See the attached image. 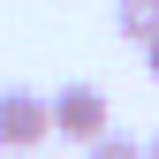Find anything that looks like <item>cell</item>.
<instances>
[{"instance_id": "obj_1", "label": "cell", "mask_w": 159, "mask_h": 159, "mask_svg": "<svg viewBox=\"0 0 159 159\" xmlns=\"http://www.w3.org/2000/svg\"><path fill=\"white\" fill-rule=\"evenodd\" d=\"M46 114H53V136H68V144H91V136H106V91L98 84H61L46 98Z\"/></svg>"}, {"instance_id": "obj_2", "label": "cell", "mask_w": 159, "mask_h": 159, "mask_svg": "<svg viewBox=\"0 0 159 159\" xmlns=\"http://www.w3.org/2000/svg\"><path fill=\"white\" fill-rule=\"evenodd\" d=\"M46 136H53L46 91H30V84H8V91H0V144H8V152H30V144H46Z\"/></svg>"}, {"instance_id": "obj_3", "label": "cell", "mask_w": 159, "mask_h": 159, "mask_svg": "<svg viewBox=\"0 0 159 159\" xmlns=\"http://www.w3.org/2000/svg\"><path fill=\"white\" fill-rule=\"evenodd\" d=\"M114 30L129 46H152L159 38V0H114Z\"/></svg>"}, {"instance_id": "obj_4", "label": "cell", "mask_w": 159, "mask_h": 159, "mask_svg": "<svg viewBox=\"0 0 159 159\" xmlns=\"http://www.w3.org/2000/svg\"><path fill=\"white\" fill-rule=\"evenodd\" d=\"M84 152H91V159H144V144H136V136H114V129H106V136H91Z\"/></svg>"}, {"instance_id": "obj_5", "label": "cell", "mask_w": 159, "mask_h": 159, "mask_svg": "<svg viewBox=\"0 0 159 159\" xmlns=\"http://www.w3.org/2000/svg\"><path fill=\"white\" fill-rule=\"evenodd\" d=\"M144 76H152V84H159V38H152V46H144Z\"/></svg>"}, {"instance_id": "obj_6", "label": "cell", "mask_w": 159, "mask_h": 159, "mask_svg": "<svg viewBox=\"0 0 159 159\" xmlns=\"http://www.w3.org/2000/svg\"><path fill=\"white\" fill-rule=\"evenodd\" d=\"M144 159H159V136H152V144H144Z\"/></svg>"}]
</instances>
